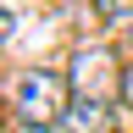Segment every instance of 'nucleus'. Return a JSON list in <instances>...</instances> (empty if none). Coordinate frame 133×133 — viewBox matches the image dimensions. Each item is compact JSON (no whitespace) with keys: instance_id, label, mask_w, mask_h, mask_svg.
Returning a JSON list of instances; mask_svg holds the SVG:
<instances>
[{"instance_id":"3","label":"nucleus","mask_w":133,"mask_h":133,"mask_svg":"<svg viewBox=\"0 0 133 133\" xmlns=\"http://www.w3.org/2000/svg\"><path fill=\"white\" fill-rule=\"evenodd\" d=\"M56 133H116L111 105H105V100H72V105L61 111Z\"/></svg>"},{"instance_id":"2","label":"nucleus","mask_w":133,"mask_h":133,"mask_svg":"<svg viewBox=\"0 0 133 133\" xmlns=\"http://www.w3.org/2000/svg\"><path fill=\"white\" fill-rule=\"evenodd\" d=\"M66 83H72V94H78V100H105V105H111V94H122L116 56H111V50H100V44L78 50L72 66H66Z\"/></svg>"},{"instance_id":"6","label":"nucleus","mask_w":133,"mask_h":133,"mask_svg":"<svg viewBox=\"0 0 133 133\" xmlns=\"http://www.w3.org/2000/svg\"><path fill=\"white\" fill-rule=\"evenodd\" d=\"M122 100H128V105H133V66H128V72H122Z\"/></svg>"},{"instance_id":"4","label":"nucleus","mask_w":133,"mask_h":133,"mask_svg":"<svg viewBox=\"0 0 133 133\" xmlns=\"http://www.w3.org/2000/svg\"><path fill=\"white\" fill-rule=\"evenodd\" d=\"M94 17H100V22H128V17H133V0H94Z\"/></svg>"},{"instance_id":"7","label":"nucleus","mask_w":133,"mask_h":133,"mask_svg":"<svg viewBox=\"0 0 133 133\" xmlns=\"http://www.w3.org/2000/svg\"><path fill=\"white\" fill-rule=\"evenodd\" d=\"M11 22H17V17H11L6 6H0V39H6V33H11Z\"/></svg>"},{"instance_id":"1","label":"nucleus","mask_w":133,"mask_h":133,"mask_svg":"<svg viewBox=\"0 0 133 133\" xmlns=\"http://www.w3.org/2000/svg\"><path fill=\"white\" fill-rule=\"evenodd\" d=\"M6 105L17 111V122H44V128H56L61 122V111L72 105V83H66L61 72H50V66H22V72H11L6 78Z\"/></svg>"},{"instance_id":"5","label":"nucleus","mask_w":133,"mask_h":133,"mask_svg":"<svg viewBox=\"0 0 133 133\" xmlns=\"http://www.w3.org/2000/svg\"><path fill=\"white\" fill-rule=\"evenodd\" d=\"M6 133H56V128H44V122H11Z\"/></svg>"}]
</instances>
